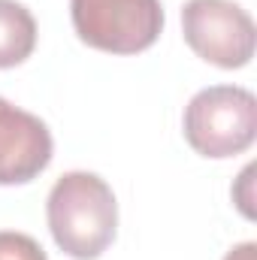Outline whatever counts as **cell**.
<instances>
[{"mask_svg": "<svg viewBox=\"0 0 257 260\" xmlns=\"http://www.w3.org/2000/svg\"><path fill=\"white\" fill-rule=\"evenodd\" d=\"M224 260H257V245L254 242H242V245H236L233 251H227Z\"/></svg>", "mask_w": 257, "mask_h": 260, "instance_id": "cell-9", "label": "cell"}, {"mask_svg": "<svg viewBox=\"0 0 257 260\" xmlns=\"http://www.w3.org/2000/svg\"><path fill=\"white\" fill-rule=\"evenodd\" d=\"M251 185H254V164L242 170L239 176V185L233 188V197H236V206L245 218H254V194H251Z\"/></svg>", "mask_w": 257, "mask_h": 260, "instance_id": "cell-8", "label": "cell"}, {"mask_svg": "<svg viewBox=\"0 0 257 260\" xmlns=\"http://www.w3.org/2000/svg\"><path fill=\"white\" fill-rule=\"evenodd\" d=\"M37 49V21L18 0H0V70L24 64Z\"/></svg>", "mask_w": 257, "mask_h": 260, "instance_id": "cell-6", "label": "cell"}, {"mask_svg": "<svg viewBox=\"0 0 257 260\" xmlns=\"http://www.w3.org/2000/svg\"><path fill=\"white\" fill-rule=\"evenodd\" d=\"M182 34L197 58L221 70H239L254 58V21L233 0H188Z\"/></svg>", "mask_w": 257, "mask_h": 260, "instance_id": "cell-4", "label": "cell"}, {"mask_svg": "<svg viewBox=\"0 0 257 260\" xmlns=\"http://www.w3.org/2000/svg\"><path fill=\"white\" fill-rule=\"evenodd\" d=\"M70 15L79 40L109 55L145 52L164 30L160 0H70Z\"/></svg>", "mask_w": 257, "mask_h": 260, "instance_id": "cell-3", "label": "cell"}, {"mask_svg": "<svg viewBox=\"0 0 257 260\" xmlns=\"http://www.w3.org/2000/svg\"><path fill=\"white\" fill-rule=\"evenodd\" d=\"M49 230L58 248L76 260L100 257L118 227V203L112 188L94 173H67L55 182L49 203Z\"/></svg>", "mask_w": 257, "mask_h": 260, "instance_id": "cell-1", "label": "cell"}, {"mask_svg": "<svg viewBox=\"0 0 257 260\" xmlns=\"http://www.w3.org/2000/svg\"><path fill=\"white\" fill-rule=\"evenodd\" d=\"M52 151L55 142L49 127L0 97V185H24L37 179L49 167Z\"/></svg>", "mask_w": 257, "mask_h": 260, "instance_id": "cell-5", "label": "cell"}, {"mask_svg": "<svg viewBox=\"0 0 257 260\" xmlns=\"http://www.w3.org/2000/svg\"><path fill=\"white\" fill-rule=\"evenodd\" d=\"M0 260H46V251L27 233L0 230Z\"/></svg>", "mask_w": 257, "mask_h": 260, "instance_id": "cell-7", "label": "cell"}, {"mask_svg": "<svg viewBox=\"0 0 257 260\" xmlns=\"http://www.w3.org/2000/svg\"><path fill=\"white\" fill-rule=\"evenodd\" d=\"M257 136V100L239 85H212L185 106V139L203 157H233Z\"/></svg>", "mask_w": 257, "mask_h": 260, "instance_id": "cell-2", "label": "cell"}]
</instances>
